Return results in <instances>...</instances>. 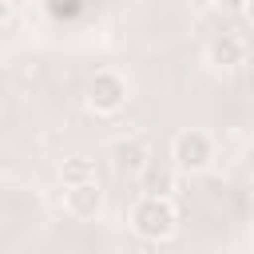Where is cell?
<instances>
[{
	"label": "cell",
	"mask_w": 254,
	"mask_h": 254,
	"mask_svg": "<svg viewBox=\"0 0 254 254\" xmlns=\"http://www.w3.org/2000/svg\"><path fill=\"white\" fill-rule=\"evenodd\" d=\"M131 230L147 242H167L175 230H179V210L171 198H159V194H143L131 210Z\"/></svg>",
	"instance_id": "obj_1"
},
{
	"label": "cell",
	"mask_w": 254,
	"mask_h": 254,
	"mask_svg": "<svg viewBox=\"0 0 254 254\" xmlns=\"http://www.w3.org/2000/svg\"><path fill=\"white\" fill-rule=\"evenodd\" d=\"M123 103H127V83H123V75H115V71H95L91 83H87V107H91L95 115H111V111H119Z\"/></svg>",
	"instance_id": "obj_2"
},
{
	"label": "cell",
	"mask_w": 254,
	"mask_h": 254,
	"mask_svg": "<svg viewBox=\"0 0 254 254\" xmlns=\"http://www.w3.org/2000/svg\"><path fill=\"white\" fill-rule=\"evenodd\" d=\"M171 155H175V163H179L183 171H202V167L210 163L214 147H210V139H206L202 131H179L175 143H171Z\"/></svg>",
	"instance_id": "obj_3"
},
{
	"label": "cell",
	"mask_w": 254,
	"mask_h": 254,
	"mask_svg": "<svg viewBox=\"0 0 254 254\" xmlns=\"http://www.w3.org/2000/svg\"><path fill=\"white\" fill-rule=\"evenodd\" d=\"M64 206H67L75 218H91V214L103 206L99 179H87V183H71V187H64Z\"/></svg>",
	"instance_id": "obj_4"
},
{
	"label": "cell",
	"mask_w": 254,
	"mask_h": 254,
	"mask_svg": "<svg viewBox=\"0 0 254 254\" xmlns=\"http://www.w3.org/2000/svg\"><path fill=\"white\" fill-rule=\"evenodd\" d=\"M206 60L214 64V67H238L242 60H246V40L238 36V32H218L210 44H206Z\"/></svg>",
	"instance_id": "obj_5"
},
{
	"label": "cell",
	"mask_w": 254,
	"mask_h": 254,
	"mask_svg": "<svg viewBox=\"0 0 254 254\" xmlns=\"http://www.w3.org/2000/svg\"><path fill=\"white\" fill-rule=\"evenodd\" d=\"M147 163H151V155H147V147H143L139 139H119V143L111 147V167H115L119 175H139Z\"/></svg>",
	"instance_id": "obj_6"
},
{
	"label": "cell",
	"mask_w": 254,
	"mask_h": 254,
	"mask_svg": "<svg viewBox=\"0 0 254 254\" xmlns=\"http://www.w3.org/2000/svg\"><path fill=\"white\" fill-rule=\"evenodd\" d=\"M139 175H143V190H147V194H159V198H171V194H175V175H171L167 167L147 163Z\"/></svg>",
	"instance_id": "obj_7"
},
{
	"label": "cell",
	"mask_w": 254,
	"mask_h": 254,
	"mask_svg": "<svg viewBox=\"0 0 254 254\" xmlns=\"http://www.w3.org/2000/svg\"><path fill=\"white\" fill-rule=\"evenodd\" d=\"M60 179H64V187L87 183V179H95V163H91V159H67V163L60 167Z\"/></svg>",
	"instance_id": "obj_8"
},
{
	"label": "cell",
	"mask_w": 254,
	"mask_h": 254,
	"mask_svg": "<svg viewBox=\"0 0 254 254\" xmlns=\"http://www.w3.org/2000/svg\"><path fill=\"white\" fill-rule=\"evenodd\" d=\"M222 12H234V16H246V0H218Z\"/></svg>",
	"instance_id": "obj_9"
},
{
	"label": "cell",
	"mask_w": 254,
	"mask_h": 254,
	"mask_svg": "<svg viewBox=\"0 0 254 254\" xmlns=\"http://www.w3.org/2000/svg\"><path fill=\"white\" fill-rule=\"evenodd\" d=\"M8 20V0H0V24Z\"/></svg>",
	"instance_id": "obj_10"
}]
</instances>
